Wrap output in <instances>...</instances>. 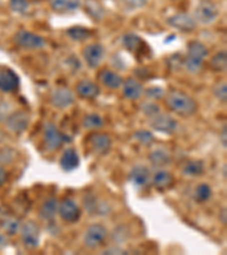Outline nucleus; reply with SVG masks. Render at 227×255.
Segmentation results:
<instances>
[{
	"instance_id": "412c9836",
	"label": "nucleus",
	"mask_w": 227,
	"mask_h": 255,
	"mask_svg": "<svg viewBox=\"0 0 227 255\" xmlns=\"http://www.w3.org/2000/svg\"><path fill=\"white\" fill-rule=\"evenodd\" d=\"M19 86V77L11 69H5L0 72V91L9 93L14 92Z\"/></svg>"
},
{
	"instance_id": "20e7f679",
	"label": "nucleus",
	"mask_w": 227,
	"mask_h": 255,
	"mask_svg": "<svg viewBox=\"0 0 227 255\" xmlns=\"http://www.w3.org/2000/svg\"><path fill=\"white\" fill-rule=\"evenodd\" d=\"M14 41L19 48L25 50H39L47 44V41L39 34L27 30H19L15 33Z\"/></svg>"
},
{
	"instance_id": "72a5a7b5",
	"label": "nucleus",
	"mask_w": 227,
	"mask_h": 255,
	"mask_svg": "<svg viewBox=\"0 0 227 255\" xmlns=\"http://www.w3.org/2000/svg\"><path fill=\"white\" fill-rule=\"evenodd\" d=\"M133 137L136 142L142 144L144 146H150L156 141L155 135L148 129H139L134 131Z\"/></svg>"
},
{
	"instance_id": "6ab92c4d",
	"label": "nucleus",
	"mask_w": 227,
	"mask_h": 255,
	"mask_svg": "<svg viewBox=\"0 0 227 255\" xmlns=\"http://www.w3.org/2000/svg\"><path fill=\"white\" fill-rule=\"evenodd\" d=\"M59 166L61 170L66 172H71L77 169L80 166V155H78L77 150L74 147H67L59 159Z\"/></svg>"
},
{
	"instance_id": "2f4dec72",
	"label": "nucleus",
	"mask_w": 227,
	"mask_h": 255,
	"mask_svg": "<svg viewBox=\"0 0 227 255\" xmlns=\"http://www.w3.org/2000/svg\"><path fill=\"white\" fill-rule=\"evenodd\" d=\"M118 7L124 11H136L147 6L148 0H116Z\"/></svg>"
},
{
	"instance_id": "4be33fe9",
	"label": "nucleus",
	"mask_w": 227,
	"mask_h": 255,
	"mask_svg": "<svg viewBox=\"0 0 227 255\" xmlns=\"http://www.w3.org/2000/svg\"><path fill=\"white\" fill-rule=\"evenodd\" d=\"M58 200L55 196H50L43 201L39 210L40 219L47 223H51L55 220V217L58 213Z\"/></svg>"
},
{
	"instance_id": "5701e85b",
	"label": "nucleus",
	"mask_w": 227,
	"mask_h": 255,
	"mask_svg": "<svg viewBox=\"0 0 227 255\" xmlns=\"http://www.w3.org/2000/svg\"><path fill=\"white\" fill-rule=\"evenodd\" d=\"M53 11L59 14L74 13L82 7V0H49Z\"/></svg>"
},
{
	"instance_id": "a878e982",
	"label": "nucleus",
	"mask_w": 227,
	"mask_h": 255,
	"mask_svg": "<svg viewBox=\"0 0 227 255\" xmlns=\"http://www.w3.org/2000/svg\"><path fill=\"white\" fill-rule=\"evenodd\" d=\"M205 162L199 159H191L184 163L182 174L187 177H199L205 172Z\"/></svg>"
},
{
	"instance_id": "c756f323",
	"label": "nucleus",
	"mask_w": 227,
	"mask_h": 255,
	"mask_svg": "<svg viewBox=\"0 0 227 255\" xmlns=\"http://www.w3.org/2000/svg\"><path fill=\"white\" fill-rule=\"evenodd\" d=\"M104 124H105L104 118L96 113L85 115L83 119H82V126H83V128L85 129H90V130L100 129L101 127L104 126Z\"/></svg>"
},
{
	"instance_id": "4468645a",
	"label": "nucleus",
	"mask_w": 227,
	"mask_h": 255,
	"mask_svg": "<svg viewBox=\"0 0 227 255\" xmlns=\"http://www.w3.org/2000/svg\"><path fill=\"white\" fill-rule=\"evenodd\" d=\"M50 102L56 108L66 109L75 102V97L71 89L66 88V86H57L51 91Z\"/></svg>"
},
{
	"instance_id": "a211bd4d",
	"label": "nucleus",
	"mask_w": 227,
	"mask_h": 255,
	"mask_svg": "<svg viewBox=\"0 0 227 255\" xmlns=\"http://www.w3.org/2000/svg\"><path fill=\"white\" fill-rule=\"evenodd\" d=\"M151 183L156 190L164 192L173 186V184H174V176H173L171 171L160 168L151 177Z\"/></svg>"
},
{
	"instance_id": "423d86ee",
	"label": "nucleus",
	"mask_w": 227,
	"mask_h": 255,
	"mask_svg": "<svg viewBox=\"0 0 227 255\" xmlns=\"http://www.w3.org/2000/svg\"><path fill=\"white\" fill-rule=\"evenodd\" d=\"M148 125L150 126L151 129L159 131V133L173 134L179 127V123L172 115L159 112L154 116L149 117Z\"/></svg>"
},
{
	"instance_id": "37998d69",
	"label": "nucleus",
	"mask_w": 227,
	"mask_h": 255,
	"mask_svg": "<svg viewBox=\"0 0 227 255\" xmlns=\"http://www.w3.org/2000/svg\"><path fill=\"white\" fill-rule=\"evenodd\" d=\"M221 143H222V146L224 147V149H226V147H227V128H226V125L223 126V128H222Z\"/></svg>"
},
{
	"instance_id": "f03ea898",
	"label": "nucleus",
	"mask_w": 227,
	"mask_h": 255,
	"mask_svg": "<svg viewBox=\"0 0 227 255\" xmlns=\"http://www.w3.org/2000/svg\"><path fill=\"white\" fill-rule=\"evenodd\" d=\"M209 55L208 48L201 41L192 40L188 44V52L185 57V68L191 74H197L201 71L205 59Z\"/></svg>"
},
{
	"instance_id": "a19ab883",
	"label": "nucleus",
	"mask_w": 227,
	"mask_h": 255,
	"mask_svg": "<svg viewBox=\"0 0 227 255\" xmlns=\"http://www.w3.org/2000/svg\"><path fill=\"white\" fill-rule=\"evenodd\" d=\"M102 254H107V255H113V254H129V251L123 249L122 246L119 245H115V246H110L107 250L102 251Z\"/></svg>"
},
{
	"instance_id": "dca6fc26",
	"label": "nucleus",
	"mask_w": 227,
	"mask_h": 255,
	"mask_svg": "<svg viewBox=\"0 0 227 255\" xmlns=\"http://www.w3.org/2000/svg\"><path fill=\"white\" fill-rule=\"evenodd\" d=\"M151 170L144 164H135L129 174V182L136 187H146L151 182Z\"/></svg>"
},
{
	"instance_id": "bb28decb",
	"label": "nucleus",
	"mask_w": 227,
	"mask_h": 255,
	"mask_svg": "<svg viewBox=\"0 0 227 255\" xmlns=\"http://www.w3.org/2000/svg\"><path fill=\"white\" fill-rule=\"evenodd\" d=\"M122 43L124 48L131 53H138L143 47L142 39L138 34H135V33H126V34H124L122 38Z\"/></svg>"
},
{
	"instance_id": "58836bf2",
	"label": "nucleus",
	"mask_w": 227,
	"mask_h": 255,
	"mask_svg": "<svg viewBox=\"0 0 227 255\" xmlns=\"http://www.w3.org/2000/svg\"><path fill=\"white\" fill-rule=\"evenodd\" d=\"M83 203H84L85 210H88L90 213L99 212V207H100V204L97 203V199L92 194L85 195Z\"/></svg>"
},
{
	"instance_id": "a18cd8bd",
	"label": "nucleus",
	"mask_w": 227,
	"mask_h": 255,
	"mask_svg": "<svg viewBox=\"0 0 227 255\" xmlns=\"http://www.w3.org/2000/svg\"><path fill=\"white\" fill-rule=\"evenodd\" d=\"M220 220H221V223L224 225V226H226L227 225V210H226V208H222L221 209V211H220Z\"/></svg>"
},
{
	"instance_id": "79ce46f5",
	"label": "nucleus",
	"mask_w": 227,
	"mask_h": 255,
	"mask_svg": "<svg viewBox=\"0 0 227 255\" xmlns=\"http://www.w3.org/2000/svg\"><path fill=\"white\" fill-rule=\"evenodd\" d=\"M8 245V238L5 233L0 229V251L5 250Z\"/></svg>"
},
{
	"instance_id": "7c9ffc66",
	"label": "nucleus",
	"mask_w": 227,
	"mask_h": 255,
	"mask_svg": "<svg viewBox=\"0 0 227 255\" xmlns=\"http://www.w3.org/2000/svg\"><path fill=\"white\" fill-rule=\"evenodd\" d=\"M210 68L214 72L217 73H225L227 69V55L226 51H218L216 55L213 56L209 63Z\"/></svg>"
},
{
	"instance_id": "0eeeda50",
	"label": "nucleus",
	"mask_w": 227,
	"mask_h": 255,
	"mask_svg": "<svg viewBox=\"0 0 227 255\" xmlns=\"http://www.w3.org/2000/svg\"><path fill=\"white\" fill-rule=\"evenodd\" d=\"M108 236V230L101 224H93L85 230L83 236V244L86 249L96 250L104 244Z\"/></svg>"
},
{
	"instance_id": "f8f14e48",
	"label": "nucleus",
	"mask_w": 227,
	"mask_h": 255,
	"mask_svg": "<svg viewBox=\"0 0 227 255\" xmlns=\"http://www.w3.org/2000/svg\"><path fill=\"white\" fill-rule=\"evenodd\" d=\"M167 24L175 30L184 33L193 32L197 28V20L188 13H177L167 18Z\"/></svg>"
},
{
	"instance_id": "c9c22d12",
	"label": "nucleus",
	"mask_w": 227,
	"mask_h": 255,
	"mask_svg": "<svg viewBox=\"0 0 227 255\" xmlns=\"http://www.w3.org/2000/svg\"><path fill=\"white\" fill-rule=\"evenodd\" d=\"M140 109H141V112L144 115H146L148 118L151 117V116H154V115L158 114L160 112L159 105H157L156 102H154V101H146V102H143V104L140 106Z\"/></svg>"
},
{
	"instance_id": "c03bdc74",
	"label": "nucleus",
	"mask_w": 227,
	"mask_h": 255,
	"mask_svg": "<svg viewBox=\"0 0 227 255\" xmlns=\"http://www.w3.org/2000/svg\"><path fill=\"white\" fill-rule=\"evenodd\" d=\"M7 179H8L7 171L3 169L1 166H0V187H1L2 185L7 182Z\"/></svg>"
},
{
	"instance_id": "cd10ccee",
	"label": "nucleus",
	"mask_w": 227,
	"mask_h": 255,
	"mask_svg": "<svg viewBox=\"0 0 227 255\" xmlns=\"http://www.w3.org/2000/svg\"><path fill=\"white\" fill-rule=\"evenodd\" d=\"M66 35L75 42H83L91 38L92 32L84 26H72L66 30Z\"/></svg>"
},
{
	"instance_id": "ddd939ff",
	"label": "nucleus",
	"mask_w": 227,
	"mask_h": 255,
	"mask_svg": "<svg viewBox=\"0 0 227 255\" xmlns=\"http://www.w3.org/2000/svg\"><path fill=\"white\" fill-rule=\"evenodd\" d=\"M30 125V115L24 110H17L10 114L6 119L7 129L14 134H22Z\"/></svg>"
},
{
	"instance_id": "39448f33",
	"label": "nucleus",
	"mask_w": 227,
	"mask_h": 255,
	"mask_svg": "<svg viewBox=\"0 0 227 255\" xmlns=\"http://www.w3.org/2000/svg\"><path fill=\"white\" fill-rule=\"evenodd\" d=\"M220 16V9L216 3L210 0H200L195 9V19L204 25H209L216 22Z\"/></svg>"
},
{
	"instance_id": "7ed1b4c3",
	"label": "nucleus",
	"mask_w": 227,
	"mask_h": 255,
	"mask_svg": "<svg viewBox=\"0 0 227 255\" xmlns=\"http://www.w3.org/2000/svg\"><path fill=\"white\" fill-rule=\"evenodd\" d=\"M20 241L27 251H34L39 248L41 240L40 226L33 220H27L22 224L19 230Z\"/></svg>"
},
{
	"instance_id": "2eb2a0df",
	"label": "nucleus",
	"mask_w": 227,
	"mask_h": 255,
	"mask_svg": "<svg viewBox=\"0 0 227 255\" xmlns=\"http://www.w3.org/2000/svg\"><path fill=\"white\" fill-rule=\"evenodd\" d=\"M22 227V221L19 218L14 216L13 213L0 208V229L7 236H14L19 233Z\"/></svg>"
},
{
	"instance_id": "f704fd0d",
	"label": "nucleus",
	"mask_w": 227,
	"mask_h": 255,
	"mask_svg": "<svg viewBox=\"0 0 227 255\" xmlns=\"http://www.w3.org/2000/svg\"><path fill=\"white\" fill-rule=\"evenodd\" d=\"M28 7H30V2H28V0H9V8L14 11V13H17V14L26 13Z\"/></svg>"
},
{
	"instance_id": "6e6552de",
	"label": "nucleus",
	"mask_w": 227,
	"mask_h": 255,
	"mask_svg": "<svg viewBox=\"0 0 227 255\" xmlns=\"http://www.w3.org/2000/svg\"><path fill=\"white\" fill-rule=\"evenodd\" d=\"M65 142L64 135L51 122H47L43 126V143L49 152L57 151Z\"/></svg>"
},
{
	"instance_id": "9b49d317",
	"label": "nucleus",
	"mask_w": 227,
	"mask_h": 255,
	"mask_svg": "<svg viewBox=\"0 0 227 255\" xmlns=\"http://www.w3.org/2000/svg\"><path fill=\"white\" fill-rule=\"evenodd\" d=\"M88 143L91 151L97 155H107L113 146V139L108 134L93 133L89 135Z\"/></svg>"
},
{
	"instance_id": "aec40b11",
	"label": "nucleus",
	"mask_w": 227,
	"mask_h": 255,
	"mask_svg": "<svg viewBox=\"0 0 227 255\" xmlns=\"http://www.w3.org/2000/svg\"><path fill=\"white\" fill-rule=\"evenodd\" d=\"M77 96L85 100H94L100 94V88L97 83L90 80H82L76 85Z\"/></svg>"
},
{
	"instance_id": "ea45409f",
	"label": "nucleus",
	"mask_w": 227,
	"mask_h": 255,
	"mask_svg": "<svg viewBox=\"0 0 227 255\" xmlns=\"http://www.w3.org/2000/svg\"><path fill=\"white\" fill-rule=\"evenodd\" d=\"M148 99L150 100H158V99H162L165 96V91L163 88H159V86H151V88L144 90V93Z\"/></svg>"
},
{
	"instance_id": "49530a36",
	"label": "nucleus",
	"mask_w": 227,
	"mask_h": 255,
	"mask_svg": "<svg viewBox=\"0 0 227 255\" xmlns=\"http://www.w3.org/2000/svg\"><path fill=\"white\" fill-rule=\"evenodd\" d=\"M226 168H227V166H226V163L224 164V172H223V174H224V178L226 179Z\"/></svg>"
},
{
	"instance_id": "1a4fd4ad",
	"label": "nucleus",
	"mask_w": 227,
	"mask_h": 255,
	"mask_svg": "<svg viewBox=\"0 0 227 255\" xmlns=\"http://www.w3.org/2000/svg\"><path fill=\"white\" fill-rule=\"evenodd\" d=\"M58 215L60 219L66 224H74L80 220L82 211L78 205L73 199H64L58 204Z\"/></svg>"
},
{
	"instance_id": "e433bc0d",
	"label": "nucleus",
	"mask_w": 227,
	"mask_h": 255,
	"mask_svg": "<svg viewBox=\"0 0 227 255\" xmlns=\"http://www.w3.org/2000/svg\"><path fill=\"white\" fill-rule=\"evenodd\" d=\"M213 93L215 94L218 100L221 102H225L227 101V84L225 81H222L220 83H217L214 86L213 89Z\"/></svg>"
},
{
	"instance_id": "473e14b6",
	"label": "nucleus",
	"mask_w": 227,
	"mask_h": 255,
	"mask_svg": "<svg viewBox=\"0 0 227 255\" xmlns=\"http://www.w3.org/2000/svg\"><path fill=\"white\" fill-rule=\"evenodd\" d=\"M213 190L208 184L201 183L198 185L195 190V200L198 203H205L212 197Z\"/></svg>"
},
{
	"instance_id": "f3484780",
	"label": "nucleus",
	"mask_w": 227,
	"mask_h": 255,
	"mask_svg": "<svg viewBox=\"0 0 227 255\" xmlns=\"http://www.w3.org/2000/svg\"><path fill=\"white\" fill-rule=\"evenodd\" d=\"M123 94L124 97L129 100H139L144 93V86L139 80L134 77H127L125 81H123Z\"/></svg>"
},
{
	"instance_id": "c85d7f7f",
	"label": "nucleus",
	"mask_w": 227,
	"mask_h": 255,
	"mask_svg": "<svg viewBox=\"0 0 227 255\" xmlns=\"http://www.w3.org/2000/svg\"><path fill=\"white\" fill-rule=\"evenodd\" d=\"M85 11L93 20H101L105 16V9L98 0H86Z\"/></svg>"
},
{
	"instance_id": "393cba45",
	"label": "nucleus",
	"mask_w": 227,
	"mask_h": 255,
	"mask_svg": "<svg viewBox=\"0 0 227 255\" xmlns=\"http://www.w3.org/2000/svg\"><path fill=\"white\" fill-rule=\"evenodd\" d=\"M99 80L102 84H104L106 88L116 90L121 88L123 84V79L122 76L117 74L116 72L111 71V69H104L99 75Z\"/></svg>"
},
{
	"instance_id": "9d476101",
	"label": "nucleus",
	"mask_w": 227,
	"mask_h": 255,
	"mask_svg": "<svg viewBox=\"0 0 227 255\" xmlns=\"http://www.w3.org/2000/svg\"><path fill=\"white\" fill-rule=\"evenodd\" d=\"M84 61L90 68H98L105 58L106 49L101 43H90L82 51Z\"/></svg>"
},
{
	"instance_id": "f257e3e1",
	"label": "nucleus",
	"mask_w": 227,
	"mask_h": 255,
	"mask_svg": "<svg viewBox=\"0 0 227 255\" xmlns=\"http://www.w3.org/2000/svg\"><path fill=\"white\" fill-rule=\"evenodd\" d=\"M165 102L171 112L182 117L193 116L198 112V104L195 99L180 90L169 91L165 97Z\"/></svg>"
},
{
	"instance_id": "4c0bfd02",
	"label": "nucleus",
	"mask_w": 227,
	"mask_h": 255,
	"mask_svg": "<svg viewBox=\"0 0 227 255\" xmlns=\"http://www.w3.org/2000/svg\"><path fill=\"white\" fill-rule=\"evenodd\" d=\"M15 157V151L11 147H0V166L11 162Z\"/></svg>"
},
{
	"instance_id": "b1692460",
	"label": "nucleus",
	"mask_w": 227,
	"mask_h": 255,
	"mask_svg": "<svg viewBox=\"0 0 227 255\" xmlns=\"http://www.w3.org/2000/svg\"><path fill=\"white\" fill-rule=\"evenodd\" d=\"M172 154L165 147H157V149L152 150L149 153V161L151 164L156 168H165L172 162Z\"/></svg>"
}]
</instances>
